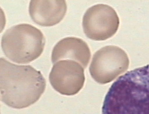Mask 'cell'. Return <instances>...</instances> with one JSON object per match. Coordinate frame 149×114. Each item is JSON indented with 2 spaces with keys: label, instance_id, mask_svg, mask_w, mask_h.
I'll return each mask as SVG.
<instances>
[{
  "label": "cell",
  "instance_id": "8",
  "mask_svg": "<svg viewBox=\"0 0 149 114\" xmlns=\"http://www.w3.org/2000/svg\"><path fill=\"white\" fill-rule=\"evenodd\" d=\"M91 56L89 48L84 41L79 38L67 37L61 40L54 47L51 60L54 64L64 59H69L78 62L85 69Z\"/></svg>",
  "mask_w": 149,
  "mask_h": 114
},
{
  "label": "cell",
  "instance_id": "1",
  "mask_svg": "<svg viewBox=\"0 0 149 114\" xmlns=\"http://www.w3.org/2000/svg\"><path fill=\"white\" fill-rule=\"evenodd\" d=\"M102 114H149V64L127 72L113 83Z\"/></svg>",
  "mask_w": 149,
  "mask_h": 114
},
{
  "label": "cell",
  "instance_id": "2",
  "mask_svg": "<svg viewBox=\"0 0 149 114\" xmlns=\"http://www.w3.org/2000/svg\"><path fill=\"white\" fill-rule=\"evenodd\" d=\"M46 85L41 72L31 66L0 59L1 99L8 106L22 109L34 104L44 93Z\"/></svg>",
  "mask_w": 149,
  "mask_h": 114
},
{
  "label": "cell",
  "instance_id": "7",
  "mask_svg": "<svg viewBox=\"0 0 149 114\" xmlns=\"http://www.w3.org/2000/svg\"><path fill=\"white\" fill-rule=\"evenodd\" d=\"M67 11V5L64 0L40 1L30 2L29 12L34 22L41 26H54L63 19Z\"/></svg>",
  "mask_w": 149,
  "mask_h": 114
},
{
  "label": "cell",
  "instance_id": "6",
  "mask_svg": "<svg viewBox=\"0 0 149 114\" xmlns=\"http://www.w3.org/2000/svg\"><path fill=\"white\" fill-rule=\"evenodd\" d=\"M49 80L54 89L62 95H75L82 89L84 84V67L74 60H60L53 66Z\"/></svg>",
  "mask_w": 149,
  "mask_h": 114
},
{
  "label": "cell",
  "instance_id": "4",
  "mask_svg": "<svg viewBox=\"0 0 149 114\" xmlns=\"http://www.w3.org/2000/svg\"><path fill=\"white\" fill-rule=\"evenodd\" d=\"M129 58L120 47L107 46L95 52L89 67L92 78L99 84L111 82L127 70Z\"/></svg>",
  "mask_w": 149,
  "mask_h": 114
},
{
  "label": "cell",
  "instance_id": "5",
  "mask_svg": "<svg viewBox=\"0 0 149 114\" xmlns=\"http://www.w3.org/2000/svg\"><path fill=\"white\" fill-rule=\"evenodd\" d=\"M119 24L115 10L104 4H97L89 8L83 18L84 32L94 41H105L111 37L117 32Z\"/></svg>",
  "mask_w": 149,
  "mask_h": 114
},
{
  "label": "cell",
  "instance_id": "3",
  "mask_svg": "<svg viewBox=\"0 0 149 114\" xmlns=\"http://www.w3.org/2000/svg\"><path fill=\"white\" fill-rule=\"evenodd\" d=\"M43 33L31 25L11 27L2 36L1 47L6 57L18 64L30 63L41 56L45 47Z\"/></svg>",
  "mask_w": 149,
  "mask_h": 114
}]
</instances>
